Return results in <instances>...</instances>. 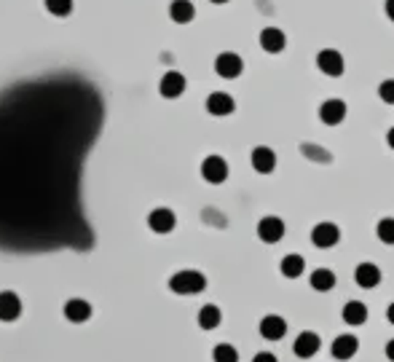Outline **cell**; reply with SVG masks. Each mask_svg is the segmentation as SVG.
Returning <instances> with one entry per match:
<instances>
[{
  "instance_id": "obj_33",
  "label": "cell",
  "mask_w": 394,
  "mask_h": 362,
  "mask_svg": "<svg viewBox=\"0 0 394 362\" xmlns=\"http://www.w3.org/2000/svg\"><path fill=\"white\" fill-rule=\"evenodd\" d=\"M209 3H215V6H223V3H228V0H209Z\"/></svg>"
},
{
  "instance_id": "obj_21",
  "label": "cell",
  "mask_w": 394,
  "mask_h": 362,
  "mask_svg": "<svg viewBox=\"0 0 394 362\" xmlns=\"http://www.w3.org/2000/svg\"><path fill=\"white\" fill-rule=\"evenodd\" d=\"M220 322H223V311L218 309L215 303H206L199 309V328L202 330H215L220 328Z\"/></svg>"
},
{
  "instance_id": "obj_26",
  "label": "cell",
  "mask_w": 394,
  "mask_h": 362,
  "mask_svg": "<svg viewBox=\"0 0 394 362\" xmlns=\"http://www.w3.org/2000/svg\"><path fill=\"white\" fill-rule=\"evenodd\" d=\"M376 234H378V239L384 241V244L394 247V218H384V220H378Z\"/></svg>"
},
{
  "instance_id": "obj_10",
  "label": "cell",
  "mask_w": 394,
  "mask_h": 362,
  "mask_svg": "<svg viewBox=\"0 0 394 362\" xmlns=\"http://www.w3.org/2000/svg\"><path fill=\"white\" fill-rule=\"evenodd\" d=\"M257 40H260V49L268 54L285 52V46H287V35L282 33L279 27H263L260 35H257Z\"/></svg>"
},
{
  "instance_id": "obj_20",
  "label": "cell",
  "mask_w": 394,
  "mask_h": 362,
  "mask_svg": "<svg viewBox=\"0 0 394 362\" xmlns=\"http://www.w3.org/2000/svg\"><path fill=\"white\" fill-rule=\"evenodd\" d=\"M309 282H311V287L317 290V293H330L333 287H335V274L330 271V269H314L309 276Z\"/></svg>"
},
{
  "instance_id": "obj_16",
  "label": "cell",
  "mask_w": 394,
  "mask_h": 362,
  "mask_svg": "<svg viewBox=\"0 0 394 362\" xmlns=\"http://www.w3.org/2000/svg\"><path fill=\"white\" fill-rule=\"evenodd\" d=\"M285 333H287L285 317H279V314H266V317L260 319V335H263V338L279 341V338H285Z\"/></svg>"
},
{
  "instance_id": "obj_14",
  "label": "cell",
  "mask_w": 394,
  "mask_h": 362,
  "mask_svg": "<svg viewBox=\"0 0 394 362\" xmlns=\"http://www.w3.org/2000/svg\"><path fill=\"white\" fill-rule=\"evenodd\" d=\"M357 349H360V338L357 335H351V333H346V335H338L335 341H333V346H330V352H333V357L335 360H351L354 354H357Z\"/></svg>"
},
{
  "instance_id": "obj_18",
  "label": "cell",
  "mask_w": 394,
  "mask_h": 362,
  "mask_svg": "<svg viewBox=\"0 0 394 362\" xmlns=\"http://www.w3.org/2000/svg\"><path fill=\"white\" fill-rule=\"evenodd\" d=\"M65 317H68L70 322H86L89 317H91V303L89 301H81V298H70L68 303H65Z\"/></svg>"
},
{
  "instance_id": "obj_24",
  "label": "cell",
  "mask_w": 394,
  "mask_h": 362,
  "mask_svg": "<svg viewBox=\"0 0 394 362\" xmlns=\"http://www.w3.org/2000/svg\"><path fill=\"white\" fill-rule=\"evenodd\" d=\"M212 360L215 362H239V352L231 344H218L212 349Z\"/></svg>"
},
{
  "instance_id": "obj_23",
  "label": "cell",
  "mask_w": 394,
  "mask_h": 362,
  "mask_svg": "<svg viewBox=\"0 0 394 362\" xmlns=\"http://www.w3.org/2000/svg\"><path fill=\"white\" fill-rule=\"evenodd\" d=\"M279 271L287 276V279H298V276L306 271V260L301 258V255H285L282 258V263H279Z\"/></svg>"
},
{
  "instance_id": "obj_11",
  "label": "cell",
  "mask_w": 394,
  "mask_h": 362,
  "mask_svg": "<svg viewBox=\"0 0 394 362\" xmlns=\"http://www.w3.org/2000/svg\"><path fill=\"white\" fill-rule=\"evenodd\" d=\"M158 91H161V97H167V100H177V97L185 91V75L177 73V70L164 73V78H161V84H158Z\"/></svg>"
},
{
  "instance_id": "obj_8",
  "label": "cell",
  "mask_w": 394,
  "mask_h": 362,
  "mask_svg": "<svg viewBox=\"0 0 394 362\" xmlns=\"http://www.w3.org/2000/svg\"><path fill=\"white\" fill-rule=\"evenodd\" d=\"M322 349V338L314 333V330H306V333H301L298 338H295V344H292V352H295V357H301V360H309L314 357L317 352Z\"/></svg>"
},
{
  "instance_id": "obj_7",
  "label": "cell",
  "mask_w": 394,
  "mask_h": 362,
  "mask_svg": "<svg viewBox=\"0 0 394 362\" xmlns=\"http://www.w3.org/2000/svg\"><path fill=\"white\" fill-rule=\"evenodd\" d=\"M234 110H236V103H234V97H231L228 91H212V94L206 97V113H209V116L223 119V116H231Z\"/></svg>"
},
{
  "instance_id": "obj_22",
  "label": "cell",
  "mask_w": 394,
  "mask_h": 362,
  "mask_svg": "<svg viewBox=\"0 0 394 362\" xmlns=\"http://www.w3.org/2000/svg\"><path fill=\"white\" fill-rule=\"evenodd\" d=\"M343 322L346 325H365L368 322V306L362 301H349L343 306Z\"/></svg>"
},
{
  "instance_id": "obj_27",
  "label": "cell",
  "mask_w": 394,
  "mask_h": 362,
  "mask_svg": "<svg viewBox=\"0 0 394 362\" xmlns=\"http://www.w3.org/2000/svg\"><path fill=\"white\" fill-rule=\"evenodd\" d=\"M378 97H381V103L394 105V78H386L378 84Z\"/></svg>"
},
{
  "instance_id": "obj_13",
  "label": "cell",
  "mask_w": 394,
  "mask_h": 362,
  "mask_svg": "<svg viewBox=\"0 0 394 362\" xmlns=\"http://www.w3.org/2000/svg\"><path fill=\"white\" fill-rule=\"evenodd\" d=\"M250 161H252V169L257 174H271L276 169V153L268 145H257L250 156Z\"/></svg>"
},
{
  "instance_id": "obj_4",
  "label": "cell",
  "mask_w": 394,
  "mask_h": 362,
  "mask_svg": "<svg viewBox=\"0 0 394 362\" xmlns=\"http://www.w3.org/2000/svg\"><path fill=\"white\" fill-rule=\"evenodd\" d=\"M341 241V228L335 223H317L311 231V244L319 250H330Z\"/></svg>"
},
{
  "instance_id": "obj_6",
  "label": "cell",
  "mask_w": 394,
  "mask_h": 362,
  "mask_svg": "<svg viewBox=\"0 0 394 362\" xmlns=\"http://www.w3.org/2000/svg\"><path fill=\"white\" fill-rule=\"evenodd\" d=\"M257 236L266 241V244H276V241L285 239V220L276 218V215H268V218H260L257 223Z\"/></svg>"
},
{
  "instance_id": "obj_9",
  "label": "cell",
  "mask_w": 394,
  "mask_h": 362,
  "mask_svg": "<svg viewBox=\"0 0 394 362\" xmlns=\"http://www.w3.org/2000/svg\"><path fill=\"white\" fill-rule=\"evenodd\" d=\"M346 113H349V107H346V103L338 100V97L325 100V103L319 105V119H322V123H327V126H338V123L346 119Z\"/></svg>"
},
{
  "instance_id": "obj_25",
  "label": "cell",
  "mask_w": 394,
  "mask_h": 362,
  "mask_svg": "<svg viewBox=\"0 0 394 362\" xmlns=\"http://www.w3.org/2000/svg\"><path fill=\"white\" fill-rule=\"evenodd\" d=\"M43 6H46V11L52 14V17H70V11H73V0H43Z\"/></svg>"
},
{
  "instance_id": "obj_1",
  "label": "cell",
  "mask_w": 394,
  "mask_h": 362,
  "mask_svg": "<svg viewBox=\"0 0 394 362\" xmlns=\"http://www.w3.org/2000/svg\"><path fill=\"white\" fill-rule=\"evenodd\" d=\"M169 290L177 295H199L206 290V276L202 271H193V269H185V271H177V274L169 279Z\"/></svg>"
},
{
  "instance_id": "obj_32",
  "label": "cell",
  "mask_w": 394,
  "mask_h": 362,
  "mask_svg": "<svg viewBox=\"0 0 394 362\" xmlns=\"http://www.w3.org/2000/svg\"><path fill=\"white\" fill-rule=\"evenodd\" d=\"M386 319L394 325V303H389V309H386Z\"/></svg>"
},
{
  "instance_id": "obj_15",
  "label": "cell",
  "mask_w": 394,
  "mask_h": 362,
  "mask_svg": "<svg viewBox=\"0 0 394 362\" xmlns=\"http://www.w3.org/2000/svg\"><path fill=\"white\" fill-rule=\"evenodd\" d=\"M354 282L360 285L362 290H373L381 285V269H378L376 263H360L357 269H354Z\"/></svg>"
},
{
  "instance_id": "obj_19",
  "label": "cell",
  "mask_w": 394,
  "mask_h": 362,
  "mask_svg": "<svg viewBox=\"0 0 394 362\" xmlns=\"http://www.w3.org/2000/svg\"><path fill=\"white\" fill-rule=\"evenodd\" d=\"M169 17L177 24H188L196 17V6L190 0H172L169 3Z\"/></svg>"
},
{
  "instance_id": "obj_30",
  "label": "cell",
  "mask_w": 394,
  "mask_h": 362,
  "mask_svg": "<svg viewBox=\"0 0 394 362\" xmlns=\"http://www.w3.org/2000/svg\"><path fill=\"white\" fill-rule=\"evenodd\" d=\"M386 145H389V148L394 151V126L389 129V132H386Z\"/></svg>"
},
{
  "instance_id": "obj_12",
  "label": "cell",
  "mask_w": 394,
  "mask_h": 362,
  "mask_svg": "<svg viewBox=\"0 0 394 362\" xmlns=\"http://www.w3.org/2000/svg\"><path fill=\"white\" fill-rule=\"evenodd\" d=\"M148 225H151V231H156V234H169V231H174V225H177V218H174V212L169 207H156L148 215Z\"/></svg>"
},
{
  "instance_id": "obj_5",
  "label": "cell",
  "mask_w": 394,
  "mask_h": 362,
  "mask_svg": "<svg viewBox=\"0 0 394 362\" xmlns=\"http://www.w3.org/2000/svg\"><path fill=\"white\" fill-rule=\"evenodd\" d=\"M215 73L220 75V78H239L241 73H244V62H241L239 54L234 52H223L218 54V59H215Z\"/></svg>"
},
{
  "instance_id": "obj_29",
  "label": "cell",
  "mask_w": 394,
  "mask_h": 362,
  "mask_svg": "<svg viewBox=\"0 0 394 362\" xmlns=\"http://www.w3.org/2000/svg\"><path fill=\"white\" fill-rule=\"evenodd\" d=\"M384 11H386V19L394 22V0H384Z\"/></svg>"
},
{
  "instance_id": "obj_3",
  "label": "cell",
  "mask_w": 394,
  "mask_h": 362,
  "mask_svg": "<svg viewBox=\"0 0 394 362\" xmlns=\"http://www.w3.org/2000/svg\"><path fill=\"white\" fill-rule=\"evenodd\" d=\"M202 177L212 186H220L228 180V161L223 156H206L202 161Z\"/></svg>"
},
{
  "instance_id": "obj_31",
  "label": "cell",
  "mask_w": 394,
  "mask_h": 362,
  "mask_svg": "<svg viewBox=\"0 0 394 362\" xmlns=\"http://www.w3.org/2000/svg\"><path fill=\"white\" fill-rule=\"evenodd\" d=\"M386 357H389V360L394 362V338L389 341V344H386Z\"/></svg>"
},
{
  "instance_id": "obj_17",
  "label": "cell",
  "mask_w": 394,
  "mask_h": 362,
  "mask_svg": "<svg viewBox=\"0 0 394 362\" xmlns=\"http://www.w3.org/2000/svg\"><path fill=\"white\" fill-rule=\"evenodd\" d=\"M19 314H22L19 295L11 290H3L0 293V322H14V319H19Z\"/></svg>"
},
{
  "instance_id": "obj_28",
  "label": "cell",
  "mask_w": 394,
  "mask_h": 362,
  "mask_svg": "<svg viewBox=\"0 0 394 362\" xmlns=\"http://www.w3.org/2000/svg\"><path fill=\"white\" fill-rule=\"evenodd\" d=\"M252 362H279V360H276V354H271V352H257L255 357H252Z\"/></svg>"
},
{
  "instance_id": "obj_2",
  "label": "cell",
  "mask_w": 394,
  "mask_h": 362,
  "mask_svg": "<svg viewBox=\"0 0 394 362\" xmlns=\"http://www.w3.org/2000/svg\"><path fill=\"white\" fill-rule=\"evenodd\" d=\"M317 68L325 73L327 78H341L346 70V59L338 49H322L317 54Z\"/></svg>"
}]
</instances>
